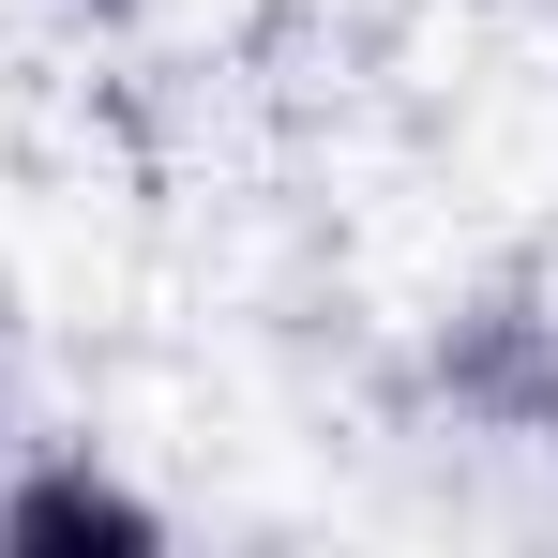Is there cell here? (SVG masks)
I'll use <instances>...</instances> for the list:
<instances>
[{"label": "cell", "instance_id": "6da1fadb", "mask_svg": "<svg viewBox=\"0 0 558 558\" xmlns=\"http://www.w3.org/2000/svg\"><path fill=\"white\" fill-rule=\"evenodd\" d=\"M92 544H167V513L136 498V483H106L92 453H46V468H15L0 483V558H92Z\"/></svg>", "mask_w": 558, "mask_h": 558}]
</instances>
